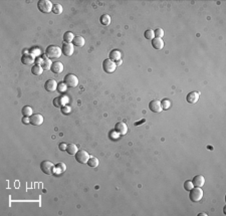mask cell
Here are the masks:
<instances>
[{
	"label": "cell",
	"mask_w": 226,
	"mask_h": 216,
	"mask_svg": "<svg viewBox=\"0 0 226 216\" xmlns=\"http://www.w3.org/2000/svg\"><path fill=\"white\" fill-rule=\"evenodd\" d=\"M62 53V50L58 46H55V45H49L45 50V55L49 59H57V58L60 57Z\"/></svg>",
	"instance_id": "obj_1"
},
{
	"label": "cell",
	"mask_w": 226,
	"mask_h": 216,
	"mask_svg": "<svg viewBox=\"0 0 226 216\" xmlns=\"http://www.w3.org/2000/svg\"><path fill=\"white\" fill-rule=\"evenodd\" d=\"M189 197L192 202H199L203 197V190L200 187H195V188L193 187L192 189L190 190Z\"/></svg>",
	"instance_id": "obj_2"
},
{
	"label": "cell",
	"mask_w": 226,
	"mask_h": 216,
	"mask_svg": "<svg viewBox=\"0 0 226 216\" xmlns=\"http://www.w3.org/2000/svg\"><path fill=\"white\" fill-rule=\"evenodd\" d=\"M37 7L42 13H49L53 8V5L49 0H40L37 3Z\"/></svg>",
	"instance_id": "obj_3"
},
{
	"label": "cell",
	"mask_w": 226,
	"mask_h": 216,
	"mask_svg": "<svg viewBox=\"0 0 226 216\" xmlns=\"http://www.w3.org/2000/svg\"><path fill=\"white\" fill-rule=\"evenodd\" d=\"M54 164H52L50 161H42L40 164V169L46 175H51L54 173Z\"/></svg>",
	"instance_id": "obj_4"
},
{
	"label": "cell",
	"mask_w": 226,
	"mask_h": 216,
	"mask_svg": "<svg viewBox=\"0 0 226 216\" xmlns=\"http://www.w3.org/2000/svg\"><path fill=\"white\" fill-rule=\"evenodd\" d=\"M64 83L68 88H75L78 85V78L73 73H67L64 77Z\"/></svg>",
	"instance_id": "obj_5"
},
{
	"label": "cell",
	"mask_w": 226,
	"mask_h": 216,
	"mask_svg": "<svg viewBox=\"0 0 226 216\" xmlns=\"http://www.w3.org/2000/svg\"><path fill=\"white\" fill-rule=\"evenodd\" d=\"M88 159H90V155L87 151L85 150H80L78 151V153L75 154V160L78 162L80 164H87Z\"/></svg>",
	"instance_id": "obj_6"
},
{
	"label": "cell",
	"mask_w": 226,
	"mask_h": 216,
	"mask_svg": "<svg viewBox=\"0 0 226 216\" xmlns=\"http://www.w3.org/2000/svg\"><path fill=\"white\" fill-rule=\"evenodd\" d=\"M116 67H117L116 62H114L113 60H111V59H106V60H104V62H103V68H104V70H105L106 72H108V73L114 72L116 70Z\"/></svg>",
	"instance_id": "obj_7"
},
{
	"label": "cell",
	"mask_w": 226,
	"mask_h": 216,
	"mask_svg": "<svg viewBox=\"0 0 226 216\" xmlns=\"http://www.w3.org/2000/svg\"><path fill=\"white\" fill-rule=\"evenodd\" d=\"M115 132L118 135L124 136V135H126L128 133V126H127L124 122H119V123H117L115 126Z\"/></svg>",
	"instance_id": "obj_8"
},
{
	"label": "cell",
	"mask_w": 226,
	"mask_h": 216,
	"mask_svg": "<svg viewBox=\"0 0 226 216\" xmlns=\"http://www.w3.org/2000/svg\"><path fill=\"white\" fill-rule=\"evenodd\" d=\"M62 53L64 55H67V57H72V55L73 54V52H75V45L72 44V43H67L64 42L62 45Z\"/></svg>",
	"instance_id": "obj_9"
},
{
	"label": "cell",
	"mask_w": 226,
	"mask_h": 216,
	"mask_svg": "<svg viewBox=\"0 0 226 216\" xmlns=\"http://www.w3.org/2000/svg\"><path fill=\"white\" fill-rule=\"evenodd\" d=\"M57 85L58 83L55 80H48L44 83V88L49 93H53V91L57 90Z\"/></svg>",
	"instance_id": "obj_10"
},
{
	"label": "cell",
	"mask_w": 226,
	"mask_h": 216,
	"mask_svg": "<svg viewBox=\"0 0 226 216\" xmlns=\"http://www.w3.org/2000/svg\"><path fill=\"white\" fill-rule=\"evenodd\" d=\"M149 109L151 110L152 112L154 113H160L162 112V105H161V101H157V100H154V101H151L149 104Z\"/></svg>",
	"instance_id": "obj_11"
},
{
	"label": "cell",
	"mask_w": 226,
	"mask_h": 216,
	"mask_svg": "<svg viewBox=\"0 0 226 216\" xmlns=\"http://www.w3.org/2000/svg\"><path fill=\"white\" fill-rule=\"evenodd\" d=\"M29 120L31 125L40 126L43 123V117L40 115V114H35V115H32L31 117H29Z\"/></svg>",
	"instance_id": "obj_12"
},
{
	"label": "cell",
	"mask_w": 226,
	"mask_h": 216,
	"mask_svg": "<svg viewBox=\"0 0 226 216\" xmlns=\"http://www.w3.org/2000/svg\"><path fill=\"white\" fill-rule=\"evenodd\" d=\"M199 96H200V94L198 93V91H191V93H189L186 96V101L189 104H195L199 100Z\"/></svg>",
	"instance_id": "obj_13"
},
{
	"label": "cell",
	"mask_w": 226,
	"mask_h": 216,
	"mask_svg": "<svg viewBox=\"0 0 226 216\" xmlns=\"http://www.w3.org/2000/svg\"><path fill=\"white\" fill-rule=\"evenodd\" d=\"M50 70L53 73H62L63 72V65L60 62H54L51 65V67H50Z\"/></svg>",
	"instance_id": "obj_14"
},
{
	"label": "cell",
	"mask_w": 226,
	"mask_h": 216,
	"mask_svg": "<svg viewBox=\"0 0 226 216\" xmlns=\"http://www.w3.org/2000/svg\"><path fill=\"white\" fill-rule=\"evenodd\" d=\"M34 62H35L34 57L32 54H29V53H25V54L22 55V57H21V62L25 65H30Z\"/></svg>",
	"instance_id": "obj_15"
},
{
	"label": "cell",
	"mask_w": 226,
	"mask_h": 216,
	"mask_svg": "<svg viewBox=\"0 0 226 216\" xmlns=\"http://www.w3.org/2000/svg\"><path fill=\"white\" fill-rule=\"evenodd\" d=\"M192 183H193L194 186L201 188L205 183V178L203 177L202 175H197V176H195L194 178H193Z\"/></svg>",
	"instance_id": "obj_16"
},
{
	"label": "cell",
	"mask_w": 226,
	"mask_h": 216,
	"mask_svg": "<svg viewBox=\"0 0 226 216\" xmlns=\"http://www.w3.org/2000/svg\"><path fill=\"white\" fill-rule=\"evenodd\" d=\"M109 57H110L111 60H113L114 62H117L118 60H120L122 58V52L118 49H114L110 52Z\"/></svg>",
	"instance_id": "obj_17"
},
{
	"label": "cell",
	"mask_w": 226,
	"mask_h": 216,
	"mask_svg": "<svg viewBox=\"0 0 226 216\" xmlns=\"http://www.w3.org/2000/svg\"><path fill=\"white\" fill-rule=\"evenodd\" d=\"M152 45H153L155 49L160 50L164 47V41L161 38H153V40H152Z\"/></svg>",
	"instance_id": "obj_18"
},
{
	"label": "cell",
	"mask_w": 226,
	"mask_h": 216,
	"mask_svg": "<svg viewBox=\"0 0 226 216\" xmlns=\"http://www.w3.org/2000/svg\"><path fill=\"white\" fill-rule=\"evenodd\" d=\"M67 101L65 98H63V96H58V98H55L54 100H53V106L56 107V108H60V107H62Z\"/></svg>",
	"instance_id": "obj_19"
},
{
	"label": "cell",
	"mask_w": 226,
	"mask_h": 216,
	"mask_svg": "<svg viewBox=\"0 0 226 216\" xmlns=\"http://www.w3.org/2000/svg\"><path fill=\"white\" fill-rule=\"evenodd\" d=\"M85 40L83 36H75V38H73L72 44L75 45V46L80 47V46H83V45H85Z\"/></svg>",
	"instance_id": "obj_20"
},
{
	"label": "cell",
	"mask_w": 226,
	"mask_h": 216,
	"mask_svg": "<svg viewBox=\"0 0 226 216\" xmlns=\"http://www.w3.org/2000/svg\"><path fill=\"white\" fill-rule=\"evenodd\" d=\"M100 22L104 26H108L111 23V16L109 14H103L100 18Z\"/></svg>",
	"instance_id": "obj_21"
},
{
	"label": "cell",
	"mask_w": 226,
	"mask_h": 216,
	"mask_svg": "<svg viewBox=\"0 0 226 216\" xmlns=\"http://www.w3.org/2000/svg\"><path fill=\"white\" fill-rule=\"evenodd\" d=\"M43 67L39 65H33V67L31 68V72L33 73L34 75H41V73L43 72Z\"/></svg>",
	"instance_id": "obj_22"
},
{
	"label": "cell",
	"mask_w": 226,
	"mask_h": 216,
	"mask_svg": "<svg viewBox=\"0 0 226 216\" xmlns=\"http://www.w3.org/2000/svg\"><path fill=\"white\" fill-rule=\"evenodd\" d=\"M78 147H77V145H75V144H68L67 145V152L70 155H75L78 153Z\"/></svg>",
	"instance_id": "obj_23"
},
{
	"label": "cell",
	"mask_w": 226,
	"mask_h": 216,
	"mask_svg": "<svg viewBox=\"0 0 226 216\" xmlns=\"http://www.w3.org/2000/svg\"><path fill=\"white\" fill-rule=\"evenodd\" d=\"M75 36L73 35L72 32H70V31H67L63 34V40H64V42H67V43H70L72 41H73V38H75Z\"/></svg>",
	"instance_id": "obj_24"
},
{
	"label": "cell",
	"mask_w": 226,
	"mask_h": 216,
	"mask_svg": "<svg viewBox=\"0 0 226 216\" xmlns=\"http://www.w3.org/2000/svg\"><path fill=\"white\" fill-rule=\"evenodd\" d=\"M22 115H23L24 117H31L32 115H33V111H32V109L30 108V107L28 106H25L23 107V109H22Z\"/></svg>",
	"instance_id": "obj_25"
},
{
	"label": "cell",
	"mask_w": 226,
	"mask_h": 216,
	"mask_svg": "<svg viewBox=\"0 0 226 216\" xmlns=\"http://www.w3.org/2000/svg\"><path fill=\"white\" fill-rule=\"evenodd\" d=\"M56 170V172H58V174H62V173H63L67 170V166H65V164L63 163H58L56 166H55L54 168V171Z\"/></svg>",
	"instance_id": "obj_26"
},
{
	"label": "cell",
	"mask_w": 226,
	"mask_h": 216,
	"mask_svg": "<svg viewBox=\"0 0 226 216\" xmlns=\"http://www.w3.org/2000/svg\"><path fill=\"white\" fill-rule=\"evenodd\" d=\"M88 165L90 167H96L99 165V160L96 157H91L88 161Z\"/></svg>",
	"instance_id": "obj_27"
},
{
	"label": "cell",
	"mask_w": 226,
	"mask_h": 216,
	"mask_svg": "<svg viewBox=\"0 0 226 216\" xmlns=\"http://www.w3.org/2000/svg\"><path fill=\"white\" fill-rule=\"evenodd\" d=\"M52 11H53V13H55V14H57V15L62 13V4L57 3V4H54V5H53Z\"/></svg>",
	"instance_id": "obj_28"
},
{
	"label": "cell",
	"mask_w": 226,
	"mask_h": 216,
	"mask_svg": "<svg viewBox=\"0 0 226 216\" xmlns=\"http://www.w3.org/2000/svg\"><path fill=\"white\" fill-rule=\"evenodd\" d=\"M161 105L163 110H168V109H170V107H171V101H170L168 99H164V100H162L161 101Z\"/></svg>",
	"instance_id": "obj_29"
},
{
	"label": "cell",
	"mask_w": 226,
	"mask_h": 216,
	"mask_svg": "<svg viewBox=\"0 0 226 216\" xmlns=\"http://www.w3.org/2000/svg\"><path fill=\"white\" fill-rule=\"evenodd\" d=\"M41 67H43V70H49L51 67V62L49 60V58H44Z\"/></svg>",
	"instance_id": "obj_30"
},
{
	"label": "cell",
	"mask_w": 226,
	"mask_h": 216,
	"mask_svg": "<svg viewBox=\"0 0 226 216\" xmlns=\"http://www.w3.org/2000/svg\"><path fill=\"white\" fill-rule=\"evenodd\" d=\"M154 30L152 29H147L144 33V36L146 37L147 39H153L154 38Z\"/></svg>",
	"instance_id": "obj_31"
},
{
	"label": "cell",
	"mask_w": 226,
	"mask_h": 216,
	"mask_svg": "<svg viewBox=\"0 0 226 216\" xmlns=\"http://www.w3.org/2000/svg\"><path fill=\"white\" fill-rule=\"evenodd\" d=\"M154 34L156 36V38H162L164 36V30L162 28H157L154 31Z\"/></svg>",
	"instance_id": "obj_32"
},
{
	"label": "cell",
	"mask_w": 226,
	"mask_h": 216,
	"mask_svg": "<svg viewBox=\"0 0 226 216\" xmlns=\"http://www.w3.org/2000/svg\"><path fill=\"white\" fill-rule=\"evenodd\" d=\"M67 86L65 85L64 82H63V83H59L57 85V91H59V93H65V91H67Z\"/></svg>",
	"instance_id": "obj_33"
},
{
	"label": "cell",
	"mask_w": 226,
	"mask_h": 216,
	"mask_svg": "<svg viewBox=\"0 0 226 216\" xmlns=\"http://www.w3.org/2000/svg\"><path fill=\"white\" fill-rule=\"evenodd\" d=\"M193 187H194V185H193L192 181H186L184 183V189L186 190V191H190Z\"/></svg>",
	"instance_id": "obj_34"
},
{
	"label": "cell",
	"mask_w": 226,
	"mask_h": 216,
	"mask_svg": "<svg viewBox=\"0 0 226 216\" xmlns=\"http://www.w3.org/2000/svg\"><path fill=\"white\" fill-rule=\"evenodd\" d=\"M62 114H64V115L65 114L67 115V114L70 113V107H67V106H63L62 109Z\"/></svg>",
	"instance_id": "obj_35"
},
{
	"label": "cell",
	"mask_w": 226,
	"mask_h": 216,
	"mask_svg": "<svg viewBox=\"0 0 226 216\" xmlns=\"http://www.w3.org/2000/svg\"><path fill=\"white\" fill-rule=\"evenodd\" d=\"M59 150L60 151H67V145H65V143H60L59 144Z\"/></svg>",
	"instance_id": "obj_36"
},
{
	"label": "cell",
	"mask_w": 226,
	"mask_h": 216,
	"mask_svg": "<svg viewBox=\"0 0 226 216\" xmlns=\"http://www.w3.org/2000/svg\"><path fill=\"white\" fill-rule=\"evenodd\" d=\"M22 123H23V124H28V123H30V120H29L28 117H23V119H22Z\"/></svg>",
	"instance_id": "obj_37"
},
{
	"label": "cell",
	"mask_w": 226,
	"mask_h": 216,
	"mask_svg": "<svg viewBox=\"0 0 226 216\" xmlns=\"http://www.w3.org/2000/svg\"><path fill=\"white\" fill-rule=\"evenodd\" d=\"M121 63H122V60L120 59V60H118V62H117V63H116V65H121Z\"/></svg>",
	"instance_id": "obj_38"
},
{
	"label": "cell",
	"mask_w": 226,
	"mask_h": 216,
	"mask_svg": "<svg viewBox=\"0 0 226 216\" xmlns=\"http://www.w3.org/2000/svg\"><path fill=\"white\" fill-rule=\"evenodd\" d=\"M201 215H204V216H207L206 213H200V214H198V216H201Z\"/></svg>",
	"instance_id": "obj_39"
}]
</instances>
